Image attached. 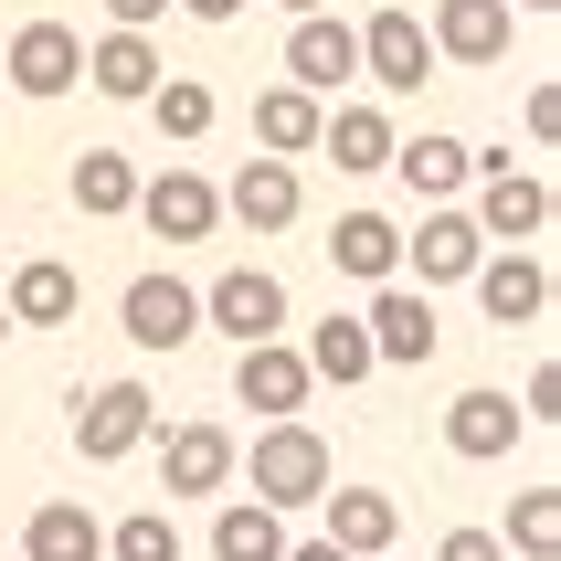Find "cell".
I'll return each instance as SVG.
<instances>
[{
    "instance_id": "obj_1",
    "label": "cell",
    "mask_w": 561,
    "mask_h": 561,
    "mask_svg": "<svg viewBox=\"0 0 561 561\" xmlns=\"http://www.w3.org/2000/svg\"><path fill=\"white\" fill-rule=\"evenodd\" d=\"M233 477H254V508H318L329 488H340V467H329V445H318V424L297 413V424H265L254 445H233Z\"/></svg>"
},
{
    "instance_id": "obj_2",
    "label": "cell",
    "mask_w": 561,
    "mask_h": 561,
    "mask_svg": "<svg viewBox=\"0 0 561 561\" xmlns=\"http://www.w3.org/2000/svg\"><path fill=\"white\" fill-rule=\"evenodd\" d=\"M149 435H159L149 381H95V392H75V456H85V467H117V456H138Z\"/></svg>"
},
{
    "instance_id": "obj_3",
    "label": "cell",
    "mask_w": 561,
    "mask_h": 561,
    "mask_svg": "<svg viewBox=\"0 0 561 561\" xmlns=\"http://www.w3.org/2000/svg\"><path fill=\"white\" fill-rule=\"evenodd\" d=\"M0 75H11V95L54 106V95L85 85V32H75V22H22V32H11V54H0Z\"/></svg>"
},
{
    "instance_id": "obj_4",
    "label": "cell",
    "mask_w": 561,
    "mask_h": 561,
    "mask_svg": "<svg viewBox=\"0 0 561 561\" xmlns=\"http://www.w3.org/2000/svg\"><path fill=\"white\" fill-rule=\"evenodd\" d=\"M202 329H222L233 350H254V340H286V286L265 276V265H222V276L202 286Z\"/></svg>"
},
{
    "instance_id": "obj_5",
    "label": "cell",
    "mask_w": 561,
    "mask_h": 561,
    "mask_svg": "<svg viewBox=\"0 0 561 561\" xmlns=\"http://www.w3.org/2000/svg\"><path fill=\"white\" fill-rule=\"evenodd\" d=\"M467 286H477V308L499 318V329H540V318H551V265H540V244H488Z\"/></svg>"
},
{
    "instance_id": "obj_6",
    "label": "cell",
    "mask_w": 561,
    "mask_h": 561,
    "mask_svg": "<svg viewBox=\"0 0 561 561\" xmlns=\"http://www.w3.org/2000/svg\"><path fill=\"white\" fill-rule=\"evenodd\" d=\"M117 329L138 350H191V340H202V286L159 276V265H149V276H127L117 286Z\"/></svg>"
},
{
    "instance_id": "obj_7",
    "label": "cell",
    "mask_w": 561,
    "mask_h": 561,
    "mask_svg": "<svg viewBox=\"0 0 561 561\" xmlns=\"http://www.w3.org/2000/svg\"><path fill=\"white\" fill-rule=\"evenodd\" d=\"M360 329H371V360L381 371H424V360H435V297H424V286H371V308H360Z\"/></svg>"
},
{
    "instance_id": "obj_8",
    "label": "cell",
    "mask_w": 561,
    "mask_h": 561,
    "mask_svg": "<svg viewBox=\"0 0 561 561\" xmlns=\"http://www.w3.org/2000/svg\"><path fill=\"white\" fill-rule=\"evenodd\" d=\"M127 213L149 222L159 244H213V222H222V191L202 181V170H181V159H170L159 181H138V202H127Z\"/></svg>"
},
{
    "instance_id": "obj_9",
    "label": "cell",
    "mask_w": 561,
    "mask_h": 561,
    "mask_svg": "<svg viewBox=\"0 0 561 561\" xmlns=\"http://www.w3.org/2000/svg\"><path fill=\"white\" fill-rule=\"evenodd\" d=\"M360 32V75H371L381 95H424V75H435V43H424V11H371Z\"/></svg>"
},
{
    "instance_id": "obj_10",
    "label": "cell",
    "mask_w": 561,
    "mask_h": 561,
    "mask_svg": "<svg viewBox=\"0 0 561 561\" xmlns=\"http://www.w3.org/2000/svg\"><path fill=\"white\" fill-rule=\"evenodd\" d=\"M477 254H488V233H477V222L456 213V202H435V213H424V222L403 233V276L424 286V297H435V286H467V276H477Z\"/></svg>"
},
{
    "instance_id": "obj_11",
    "label": "cell",
    "mask_w": 561,
    "mask_h": 561,
    "mask_svg": "<svg viewBox=\"0 0 561 561\" xmlns=\"http://www.w3.org/2000/svg\"><path fill=\"white\" fill-rule=\"evenodd\" d=\"M159 488L170 499H222L233 488V435L222 424H159Z\"/></svg>"
},
{
    "instance_id": "obj_12",
    "label": "cell",
    "mask_w": 561,
    "mask_h": 561,
    "mask_svg": "<svg viewBox=\"0 0 561 561\" xmlns=\"http://www.w3.org/2000/svg\"><path fill=\"white\" fill-rule=\"evenodd\" d=\"M308 360H297V350L286 340H254V350H233V403L244 413H265V424H297V413H308Z\"/></svg>"
},
{
    "instance_id": "obj_13",
    "label": "cell",
    "mask_w": 561,
    "mask_h": 561,
    "mask_svg": "<svg viewBox=\"0 0 561 561\" xmlns=\"http://www.w3.org/2000/svg\"><path fill=\"white\" fill-rule=\"evenodd\" d=\"M350 75H360V32L340 11H308V22L286 32V85L297 95H340Z\"/></svg>"
},
{
    "instance_id": "obj_14",
    "label": "cell",
    "mask_w": 561,
    "mask_h": 561,
    "mask_svg": "<svg viewBox=\"0 0 561 561\" xmlns=\"http://www.w3.org/2000/svg\"><path fill=\"white\" fill-rule=\"evenodd\" d=\"M467 222L488 244H540V233H551V181H540V170H488Z\"/></svg>"
},
{
    "instance_id": "obj_15",
    "label": "cell",
    "mask_w": 561,
    "mask_h": 561,
    "mask_svg": "<svg viewBox=\"0 0 561 561\" xmlns=\"http://www.w3.org/2000/svg\"><path fill=\"white\" fill-rule=\"evenodd\" d=\"M508 0H435V22H424V43H435V64H508Z\"/></svg>"
},
{
    "instance_id": "obj_16",
    "label": "cell",
    "mask_w": 561,
    "mask_h": 561,
    "mask_svg": "<svg viewBox=\"0 0 561 561\" xmlns=\"http://www.w3.org/2000/svg\"><path fill=\"white\" fill-rule=\"evenodd\" d=\"M519 435H530V424H519V403H508L499 381H477V392H456V403H445V445H456L467 467H499Z\"/></svg>"
},
{
    "instance_id": "obj_17",
    "label": "cell",
    "mask_w": 561,
    "mask_h": 561,
    "mask_svg": "<svg viewBox=\"0 0 561 561\" xmlns=\"http://www.w3.org/2000/svg\"><path fill=\"white\" fill-rule=\"evenodd\" d=\"M318 519H329V551H350V561H381L392 551V540H403V508L381 499V488H329V499H318Z\"/></svg>"
},
{
    "instance_id": "obj_18",
    "label": "cell",
    "mask_w": 561,
    "mask_h": 561,
    "mask_svg": "<svg viewBox=\"0 0 561 561\" xmlns=\"http://www.w3.org/2000/svg\"><path fill=\"white\" fill-rule=\"evenodd\" d=\"M75 308H85V286H75V265H54V254L11 265V286H0V318H11V329H64Z\"/></svg>"
},
{
    "instance_id": "obj_19",
    "label": "cell",
    "mask_w": 561,
    "mask_h": 561,
    "mask_svg": "<svg viewBox=\"0 0 561 561\" xmlns=\"http://www.w3.org/2000/svg\"><path fill=\"white\" fill-rule=\"evenodd\" d=\"M297 202H308V191H297V159H244V170H233V191H222V213L244 222V233H286V222H297Z\"/></svg>"
},
{
    "instance_id": "obj_20",
    "label": "cell",
    "mask_w": 561,
    "mask_h": 561,
    "mask_svg": "<svg viewBox=\"0 0 561 561\" xmlns=\"http://www.w3.org/2000/svg\"><path fill=\"white\" fill-rule=\"evenodd\" d=\"M329 265L360 276V286H392V276H403V222H392V213H340V222H329Z\"/></svg>"
},
{
    "instance_id": "obj_21",
    "label": "cell",
    "mask_w": 561,
    "mask_h": 561,
    "mask_svg": "<svg viewBox=\"0 0 561 561\" xmlns=\"http://www.w3.org/2000/svg\"><path fill=\"white\" fill-rule=\"evenodd\" d=\"M392 170H403L413 202H456V191L477 181V149H467V138H445V127H424V138H392Z\"/></svg>"
},
{
    "instance_id": "obj_22",
    "label": "cell",
    "mask_w": 561,
    "mask_h": 561,
    "mask_svg": "<svg viewBox=\"0 0 561 561\" xmlns=\"http://www.w3.org/2000/svg\"><path fill=\"white\" fill-rule=\"evenodd\" d=\"M85 85H95V95H117V106H149V85H159V43H149V32H106V43H85Z\"/></svg>"
},
{
    "instance_id": "obj_23",
    "label": "cell",
    "mask_w": 561,
    "mask_h": 561,
    "mask_svg": "<svg viewBox=\"0 0 561 561\" xmlns=\"http://www.w3.org/2000/svg\"><path fill=\"white\" fill-rule=\"evenodd\" d=\"M22 561H106V530H95L85 499H43L22 530Z\"/></svg>"
},
{
    "instance_id": "obj_24",
    "label": "cell",
    "mask_w": 561,
    "mask_h": 561,
    "mask_svg": "<svg viewBox=\"0 0 561 561\" xmlns=\"http://www.w3.org/2000/svg\"><path fill=\"white\" fill-rule=\"evenodd\" d=\"M318 149L340 159L350 181H371V170H392V117L381 106H329L318 117Z\"/></svg>"
},
{
    "instance_id": "obj_25",
    "label": "cell",
    "mask_w": 561,
    "mask_h": 561,
    "mask_svg": "<svg viewBox=\"0 0 561 561\" xmlns=\"http://www.w3.org/2000/svg\"><path fill=\"white\" fill-rule=\"evenodd\" d=\"M318 117H329L318 95L265 85V95H254V149H265V159H308V149H318Z\"/></svg>"
},
{
    "instance_id": "obj_26",
    "label": "cell",
    "mask_w": 561,
    "mask_h": 561,
    "mask_svg": "<svg viewBox=\"0 0 561 561\" xmlns=\"http://www.w3.org/2000/svg\"><path fill=\"white\" fill-rule=\"evenodd\" d=\"M297 360H308V381H340V392L381 371V360H371V329H360V318H340V308L308 329V350H297Z\"/></svg>"
},
{
    "instance_id": "obj_27",
    "label": "cell",
    "mask_w": 561,
    "mask_h": 561,
    "mask_svg": "<svg viewBox=\"0 0 561 561\" xmlns=\"http://www.w3.org/2000/svg\"><path fill=\"white\" fill-rule=\"evenodd\" d=\"M213 561H286V519L254 499H222L213 508Z\"/></svg>"
},
{
    "instance_id": "obj_28",
    "label": "cell",
    "mask_w": 561,
    "mask_h": 561,
    "mask_svg": "<svg viewBox=\"0 0 561 561\" xmlns=\"http://www.w3.org/2000/svg\"><path fill=\"white\" fill-rule=\"evenodd\" d=\"M213 117H222V95L202 85V75H159V85H149V127H159V138L191 149V138H213Z\"/></svg>"
},
{
    "instance_id": "obj_29",
    "label": "cell",
    "mask_w": 561,
    "mask_h": 561,
    "mask_svg": "<svg viewBox=\"0 0 561 561\" xmlns=\"http://www.w3.org/2000/svg\"><path fill=\"white\" fill-rule=\"evenodd\" d=\"M127 202H138V159H117V149L75 159V213H85V222H117Z\"/></svg>"
},
{
    "instance_id": "obj_30",
    "label": "cell",
    "mask_w": 561,
    "mask_h": 561,
    "mask_svg": "<svg viewBox=\"0 0 561 561\" xmlns=\"http://www.w3.org/2000/svg\"><path fill=\"white\" fill-rule=\"evenodd\" d=\"M499 551H508V561H561V488H530V499H508Z\"/></svg>"
},
{
    "instance_id": "obj_31",
    "label": "cell",
    "mask_w": 561,
    "mask_h": 561,
    "mask_svg": "<svg viewBox=\"0 0 561 561\" xmlns=\"http://www.w3.org/2000/svg\"><path fill=\"white\" fill-rule=\"evenodd\" d=\"M106 561H181V519H170V508L117 519V530H106Z\"/></svg>"
},
{
    "instance_id": "obj_32",
    "label": "cell",
    "mask_w": 561,
    "mask_h": 561,
    "mask_svg": "<svg viewBox=\"0 0 561 561\" xmlns=\"http://www.w3.org/2000/svg\"><path fill=\"white\" fill-rule=\"evenodd\" d=\"M435 561H508V551H499V530H445Z\"/></svg>"
},
{
    "instance_id": "obj_33",
    "label": "cell",
    "mask_w": 561,
    "mask_h": 561,
    "mask_svg": "<svg viewBox=\"0 0 561 561\" xmlns=\"http://www.w3.org/2000/svg\"><path fill=\"white\" fill-rule=\"evenodd\" d=\"M551 403H561V371L540 360V371H530V392H519V424H551Z\"/></svg>"
},
{
    "instance_id": "obj_34",
    "label": "cell",
    "mask_w": 561,
    "mask_h": 561,
    "mask_svg": "<svg viewBox=\"0 0 561 561\" xmlns=\"http://www.w3.org/2000/svg\"><path fill=\"white\" fill-rule=\"evenodd\" d=\"M159 11H170V0H106V32H149Z\"/></svg>"
},
{
    "instance_id": "obj_35",
    "label": "cell",
    "mask_w": 561,
    "mask_h": 561,
    "mask_svg": "<svg viewBox=\"0 0 561 561\" xmlns=\"http://www.w3.org/2000/svg\"><path fill=\"white\" fill-rule=\"evenodd\" d=\"M191 22H233V11H244V0H181Z\"/></svg>"
},
{
    "instance_id": "obj_36",
    "label": "cell",
    "mask_w": 561,
    "mask_h": 561,
    "mask_svg": "<svg viewBox=\"0 0 561 561\" xmlns=\"http://www.w3.org/2000/svg\"><path fill=\"white\" fill-rule=\"evenodd\" d=\"M286 561H350V551H329V540H286Z\"/></svg>"
},
{
    "instance_id": "obj_37",
    "label": "cell",
    "mask_w": 561,
    "mask_h": 561,
    "mask_svg": "<svg viewBox=\"0 0 561 561\" xmlns=\"http://www.w3.org/2000/svg\"><path fill=\"white\" fill-rule=\"evenodd\" d=\"M276 11H297V22H308V11H329V0H276Z\"/></svg>"
},
{
    "instance_id": "obj_38",
    "label": "cell",
    "mask_w": 561,
    "mask_h": 561,
    "mask_svg": "<svg viewBox=\"0 0 561 561\" xmlns=\"http://www.w3.org/2000/svg\"><path fill=\"white\" fill-rule=\"evenodd\" d=\"M508 11H551V0H508Z\"/></svg>"
},
{
    "instance_id": "obj_39",
    "label": "cell",
    "mask_w": 561,
    "mask_h": 561,
    "mask_svg": "<svg viewBox=\"0 0 561 561\" xmlns=\"http://www.w3.org/2000/svg\"><path fill=\"white\" fill-rule=\"evenodd\" d=\"M0 340H11V318H0Z\"/></svg>"
}]
</instances>
